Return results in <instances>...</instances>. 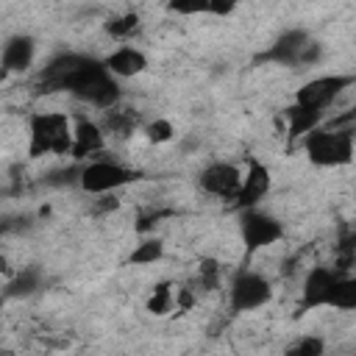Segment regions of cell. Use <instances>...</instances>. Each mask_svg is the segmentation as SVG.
<instances>
[{
  "label": "cell",
  "mask_w": 356,
  "mask_h": 356,
  "mask_svg": "<svg viewBox=\"0 0 356 356\" xmlns=\"http://www.w3.org/2000/svg\"><path fill=\"white\" fill-rule=\"evenodd\" d=\"M36 95L67 92L95 108H108L120 103V83L95 56L83 53H58L33 81Z\"/></svg>",
  "instance_id": "1"
},
{
  "label": "cell",
  "mask_w": 356,
  "mask_h": 356,
  "mask_svg": "<svg viewBox=\"0 0 356 356\" xmlns=\"http://www.w3.org/2000/svg\"><path fill=\"white\" fill-rule=\"evenodd\" d=\"M72 122L61 111H36L28 120V156H70Z\"/></svg>",
  "instance_id": "2"
},
{
  "label": "cell",
  "mask_w": 356,
  "mask_h": 356,
  "mask_svg": "<svg viewBox=\"0 0 356 356\" xmlns=\"http://www.w3.org/2000/svg\"><path fill=\"white\" fill-rule=\"evenodd\" d=\"M303 150L317 167H342L353 161V131L350 128H312L303 134Z\"/></svg>",
  "instance_id": "3"
},
{
  "label": "cell",
  "mask_w": 356,
  "mask_h": 356,
  "mask_svg": "<svg viewBox=\"0 0 356 356\" xmlns=\"http://www.w3.org/2000/svg\"><path fill=\"white\" fill-rule=\"evenodd\" d=\"M320 56H323V44L312 39L306 31L292 28V31H284L264 53H259L256 61L281 64V67H309V64H317Z\"/></svg>",
  "instance_id": "4"
},
{
  "label": "cell",
  "mask_w": 356,
  "mask_h": 356,
  "mask_svg": "<svg viewBox=\"0 0 356 356\" xmlns=\"http://www.w3.org/2000/svg\"><path fill=\"white\" fill-rule=\"evenodd\" d=\"M139 178H142L139 170H131V167L111 161V159L81 161V170H78V186L86 195H108V192H117V189H122Z\"/></svg>",
  "instance_id": "5"
},
{
  "label": "cell",
  "mask_w": 356,
  "mask_h": 356,
  "mask_svg": "<svg viewBox=\"0 0 356 356\" xmlns=\"http://www.w3.org/2000/svg\"><path fill=\"white\" fill-rule=\"evenodd\" d=\"M273 298V284L256 273V270H236L228 286V303L234 314H245V312H256L261 306H267Z\"/></svg>",
  "instance_id": "6"
},
{
  "label": "cell",
  "mask_w": 356,
  "mask_h": 356,
  "mask_svg": "<svg viewBox=\"0 0 356 356\" xmlns=\"http://www.w3.org/2000/svg\"><path fill=\"white\" fill-rule=\"evenodd\" d=\"M239 236H242L245 250L256 253L261 248L275 245L284 236V222L275 214L250 206V209H242V214H239Z\"/></svg>",
  "instance_id": "7"
},
{
  "label": "cell",
  "mask_w": 356,
  "mask_h": 356,
  "mask_svg": "<svg viewBox=\"0 0 356 356\" xmlns=\"http://www.w3.org/2000/svg\"><path fill=\"white\" fill-rule=\"evenodd\" d=\"M353 83V75H320L312 78L309 83H303L295 95V103L314 108V111H325L348 86Z\"/></svg>",
  "instance_id": "8"
},
{
  "label": "cell",
  "mask_w": 356,
  "mask_h": 356,
  "mask_svg": "<svg viewBox=\"0 0 356 356\" xmlns=\"http://www.w3.org/2000/svg\"><path fill=\"white\" fill-rule=\"evenodd\" d=\"M239 181H242V170L236 164H228V161H211L197 175V186L206 195L222 197V200H234V195L239 189Z\"/></svg>",
  "instance_id": "9"
},
{
  "label": "cell",
  "mask_w": 356,
  "mask_h": 356,
  "mask_svg": "<svg viewBox=\"0 0 356 356\" xmlns=\"http://www.w3.org/2000/svg\"><path fill=\"white\" fill-rule=\"evenodd\" d=\"M270 186H273L270 170H267L259 159H250V161H248V170H245V175H242V181H239V189H236V195H234V206H236L239 211L256 206V203L270 192Z\"/></svg>",
  "instance_id": "10"
},
{
  "label": "cell",
  "mask_w": 356,
  "mask_h": 356,
  "mask_svg": "<svg viewBox=\"0 0 356 356\" xmlns=\"http://www.w3.org/2000/svg\"><path fill=\"white\" fill-rule=\"evenodd\" d=\"M106 147V131L103 125H97L95 120H86L81 117L75 125H72V145H70V156L72 161H89L92 156H97L100 150Z\"/></svg>",
  "instance_id": "11"
},
{
  "label": "cell",
  "mask_w": 356,
  "mask_h": 356,
  "mask_svg": "<svg viewBox=\"0 0 356 356\" xmlns=\"http://www.w3.org/2000/svg\"><path fill=\"white\" fill-rule=\"evenodd\" d=\"M337 275H339L337 267H312V270L306 273V281H303L300 309L309 312V309L328 306V303H331V289H334Z\"/></svg>",
  "instance_id": "12"
},
{
  "label": "cell",
  "mask_w": 356,
  "mask_h": 356,
  "mask_svg": "<svg viewBox=\"0 0 356 356\" xmlns=\"http://www.w3.org/2000/svg\"><path fill=\"white\" fill-rule=\"evenodd\" d=\"M36 56V39L28 33H17L11 39H6L3 50H0V70L3 72H25L33 64Z\"/></svg>",
  "instance_id": "13"
},
{
  "label": "cell",
  "mask_w": 356,
  "mask_h": 356,
  "mask_svg": "<svg viewBox=\"0 0 356 356\" xmlns=\"http://www.w3.org/2000/svg\"><path fill=\"white\" fill-rule=\"evenodd\" d=\"M103 64L114 78H134V75H142L147 70V56L139 47L125 44V47H117L114 53H108L103 58Z\"/></svg>",
  "instance_id": "14"
},
{
  "label": "cell",
  "mask_w": 356,
  "mask_h": 356,
  "mask_svg": "<svg viewBox=\"0 0 356 356\" xmlns=\"http://www.w3.org/2000/svg\"><path fill=\"white\" fill-rule=\"evenodd\" d=\"M139 125V114L136 108H122V106H108L103 108V131L114 134V136H131Z\"/></svg>",
  "instance_id": "15"
},
{
  "label": "cell",
  "mask_w": 356,
  "mask_h": 356,
  "mask_svg": "<svg viewBox=\"0 0 356 356\" xmlns=\"http://www.w3.org/2000/svg\"><path fill=\"white\" fill-rule=\"evenodd\" d=\"M284 114H286L289 136H303V134H309L312 128H317V125L323 122V111L306 108V106H300V103H292Z\"/></svg>",
  "instance_id": "16"
},
{
  "label": "cell",
  "mask_w": 356,
  "mask_h": 356,
  "mask_svg": "<svg viewBox=\"0 0 356 356\" xmlns=\"http://www.w3.org/2000/svg\"><path fill=\"white\" fill-rule=\"evenodd\" d=\"M331 309H342V312H350L356 309V278H350L348 273H339L337 281H334V289H331Z\"/></svg>",
  "instance_id": "17"
},
{
  "label": "cell",
  "mask_w": 356,
  "mask_h": 356,
  "mask_svg": "<svg viewBox=\"0 0 356 356\" xmlns=\"http://www.w3.org/2000/svg\"><path fill=\"white\" fill-rule=\"evenodd\" d=\"M161 256H164V242H161L159 236H150V239H142V242L134 248V253L128 256V261L136 264V267H145V264L161 261Z\"/></svg>",
  "instance_id": "18"
},
{
  "label": "cell",
  "mask_w": 356,
  "mask_h": 356,
  "mask_svg": "<svg viewBox=\"0 0 356 356\" xmlns=\"http://www.w3.org/2000/svg\"><path fill=\"white\" fill-rule=\"evenodd\" d=\"M39 286H42V273H39V267H28V270H22V273H17V275L11 278L8 295H11V298H28V295H33Z\"/></svg>",
  "instance_id": "19"
},
{
  "label": "cell",
  "mask_w": 356,
  "mask_h": 356,
  "mask_svg": "<svg viewBox=\"0 0 356 356\" xmlns=\"http://www.w3.org/2000/svg\"><path fill=\"white\" fill-rule=\"evenodd\" d=\"M139 28V14L136 11H125V14H117L106 22V33L114 36V39H128L131 33H136Z\"/></svg>",
  "instance_id": "20"
},
{
  "label": "cell",
  "mask_w": 356,
  "mask_h": 356,
  "mask_svg": "<svg viewBox=\"0 0 356 356\" xmlns=\"http://www.w3.org/2000/svg\"><path fill=\"white\" fill-rule=\"evenodd\" d=\"M172 300H175L172 284H170V281H161V284L153 286V295L147 298V312L161 317V314H167V312L172 309Z\"/></svg>",
  "instance_id": "21"
},
{
  "label": "cell",
  "mask_w": 356,
  "mask_h": 356,
  "mask_svg": "<svg viewBox=\"0 0 356 356\" xmlns=\"http://www.w3.org/2000/svg\"><path fill=\"white\" fill-rule=\"evenodd\" d=\"M145 136L150 139V142H156V145H164V142H170L172 136H175V128H172V122L170 120H153V122H147L145 125Z\"/></svg>",
  "instance_id": "22"
},
{
  "label": "cell",
  "mask_w": 356,
  "mask_h": 356,
  "mask_svg": "<svg viewBox=\"0 0 356 356\" xmlns=\"http://www.w3.org/2000/svg\"><path fill=\"white\" fill-rule=\"evenodd\" d=\"M323 350H325V342L320 337H303L286 348V353L292 356H323Z\"/></svg>",
  "instance_id": "23"
},
{
  "label": "cell",
  "mask_w": 356,
  "mask_h": 356,
  "mask_svg": "<svg viewBox=\"0 0 356 356\" xmlns=\"http://www.w3.org/2000/svg\"><path fill=\"white\" fill-rule=\"evenodd\" d=\"M167 8L181 17H192V14H206L209 0H167Z\"/></svg>",
  "instance_id": "24"
},
{
  "label": "cell",
  "mask_w": 356,
  "mask_h": 356,
  "mask_svg": "<svg viewBox=\"0 0 356 356\" xmlns=\"http://www.w3.org/2000/svg\"><path fill=\"white\" fill-rule=\"evenodd\" d=\"M197 281L203 289H214L217 281H220V264L214 259H203L200 267H197Z\"/></svg>",
  "instance_id": "25"
},
{
  "label": "cell",
  "mask_w": 356,
  "mask_h": 356,
  "mask_svg": "<svg viewBox=\"0 0 356 356\" xmlns=\"http://www.w3.org/2000/svg\"><path fill=\"white\" fill-rule=\"evenodd\" d=\"M236 6H239V0H209V11H206V14L228 17V14H234Z\"/></svg>",
  "instance_id": "26"
},
{
  "label": "cell",
  "mask_w": 356,
  "mask_h": 356,
  "mask_svg": "<svg viewBox=\"0 0 356 356\" xmlns=\"http://www.w3.org/2000/svg\"><path fill=\"white\" fill-rule=\"evenodd\" d=\"M170 214H172V211H153V214H142V217H139V222H136V231H139V234H145V231H150L161 217H170Z\"/></svg>",
  "instance_id": "27"
},
{
  "label": "cell",
  "mask_w": 356,
  "mask_h": 356,
  "mask_svg": "<svg viewBox=\"0 0 356 356\" xmlns=\"http://www.w3.org/2000/svg\"><path fill=\"white\" fill-rule=\"evenodd\" d=\"M28 217H8L0 222V234H17V231H25L28 228Z\"/></svg>",
  "instance_id": "28"
},
{
  "label": "cell",
  "mask_w": 356,
  "mask_h": 356,
  "mask_svg": "<svg viewBox=\"0 0 356 356\" xmlns=\"http://www.w3.org/2000/svg\"><path fill=\"white\" fill-rule=\"evenodd\" d=\"M192 303H195L192 292H189V289H178V312H186Z\"/></svg>",
  "instance_id": "29"
}]
</instances>
